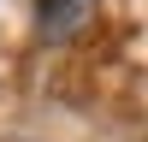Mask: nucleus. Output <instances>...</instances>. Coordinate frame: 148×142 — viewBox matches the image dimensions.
Wrapping results in <instances>:
<instances>
[{"label": "nucleus", "instance_id": "f257e3e1", "mask_svg": "<svg viewBox=\"0 0 148 142\" xmlns=\"http://www.w3.org/2000/svg\"><path fill=\"white\" fill-rule=\"evenodd\" d=\"M89 12H95V0H42L36 6V30H42V42H65Z\"/></svg>", "mask_w": 148, "mask_h": 142}]
</instances>
